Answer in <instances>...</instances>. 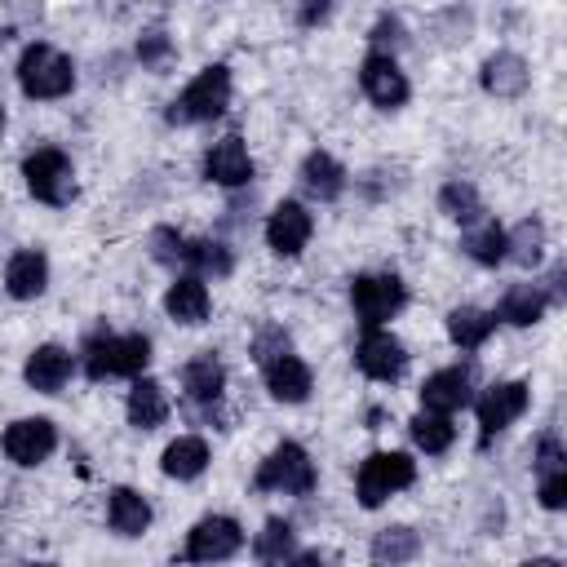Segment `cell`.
I'll return each mask as SVG.
<instances>
[{
	"label": "cell",
	"mask_w": 567,
	"mask_h": 567,
	"mask_svg": "<svg viewBox=\"0 0 567 567\" xmlns=\"http://www.w3.org/2000/svg\"><path fill=\"white\" fill-rule=\"evenodd\" d=\"M151 359V341L142 332H97L84 341V372L93 381H106V377H137Z\"/></svg>",
	"instance_id": "6da1fadb"
},
{
	"label": "cell",
	"mask_w": 567,
	"mask_h": 567,
	"mask_svg": "<svg viewBox=\"0 0 567 567\" xmlns=\"http://www.w3.org/2000/svg\"><path fill=\"white\" fill-rule=\"evenodd\" d=\"M18 84L27 97H40V102H53V97H66L75 89V66L66 53H58L53 44H31L22 49L18 58Z\"/></svg>",
	"instance_id": "7a4b0ae2"
},
{
	"label": "cell",
	"mask_w": 567,
	"mask_h": 567,
	"mask_svg": "<svg viewBox=\"0 0 567 567\" xmlns=\"http://www.w3.org/2000/svg\"><path fill=\"white\" fill-rule=\"evenodd\" d=\"M226 106H230V71L213 62L173 97L168 124H204V120H217Z\"/></svg>",
	"instance_id": "3957f363"
},
{
	"label": "cell",
	"mask_w": 567,
	"mask_h": 567,
	"mask_svg": "<svg viewBox=\"0 0 567 567\" xmlns=\"http://www.w3.org/2000/svg\"><path fill=\"white\" fill-rule=\"evenodd\" d=\"M315 483H319V474L301 443H279L252 474L257 492H284V496H310Z\"/></svg>",
	"instance_id": "277c9868"
},
{
	"label": "cell",
	"mask_w": 567,
	"mask_h": 567,
	"mask_svg": "<svg viewBox=\"0 0 567 567\" xmlns=\"http://www.w3.org/2000/svg\"><path fill=\"white\" fill-rule=\"evenodd\" d=\"M416 478V461L408 452H372L359 474H354V492H359V505L363 509H377L381 501H390L394 492L412 487Z\"/></svg>",
	"instance_id": "5b68a950"
},
{
	"label": "cell",
	"mask_w": 567,
	"mask_h": 567,
	"mask_svg": "<svg viewBox=\"0 0 567 567\" xmlns=\"http://www.w3.org/2000/svg\"><path fill=\"white\" fill-rule=\"evenodd\" d=\"M22 177H27V190L40 199V204H71L75 199V168L71 159L58 151V146H40L22 159Z\"/></svg>",
	"instance_id": "8992f818"
},
{
	"label": "cell",
	"mask_w": 567,
	"mask_h": 567,
	"mask_svg": "<svg viewBox=\"0 0 567 567\" xmlns=\"http://www.w3.org/2000/svg\"><path fill=\"white\" fill-rule=\"evenodd\" d=\"M403 301H408V288H403L399 275H359L350 284V306H354L363 328H377V323L394 319L403 310Z\"/></svg>",
	"instance_id": "52a82bcc"
},
{
	"label": "cell",
	"mask_w": 567,
	"mask_h": 567,
	"mask_svg": "<svg viewBox=\"0 0 567 567\" xmlns=\"http://www.w3.org/2000/svg\"><path fill=\"white\" fill-rule=\"evenodd\" d=\"M354 363H359V372L372 377V381H399L403 368H408V350H403V341H399L394 332H385V328L377 323V328H368V332L359 337Z\"/></svg>",
	"instance_id": "ba28073f"
},
{
	"label": "cell",
	"mask_w": 567,
	"mask_h": 567,
	"mask_svg": "<svg viewBox=\"0 0 567 567\" xmlns=\"http://www.w3.org/2000/svg\"><path fill=\"white\" fill-rule=\"evenodd\" d=\"M239 545H244L239 523L226 518V514H208V518H199V523L190 527L182 558H190V563H221V558L239 554Z\"/></svg>",
	"instance_id": "9c48e42d"
},
{
	"label": "cell",
	"mask_w": 567,
	"mask_h": 567,
	"mask_svg": "<svg viewBox=\"0 0 567 567\" xmlns=\"http://www.w3.org/2000/svg\"><path fill=\"white\" fill-rule=\"evenodd\" d=\"M527 412V385L523 381H501L478 399V447H487L505 425H514Z\"/></svg>",
	"instance_id": "30bf717a"
},
{
	"label": "cell",
	"mask_w": 567,
	"mask_h": 567,
	"mask_svg": "<svg viewBox=\"0 0 567 567\" xmlns=\"http://www.w3.org/2000/svg\"><path fill=\"white\" fill-rule=\"evenodd\" d=\"M359 84H363L368 102H377L381 111H394V106L408 102V75H403L399 62H394L390 53H381V49H372V53L363 58V66H359Z\"/></svg>",
	"instance_id": "8fae6325"
},
{
	"label": "cell",
	"mask_w": 567,
	"mask_h": 567,
	"mask_svg": "<svg viewBox=\"0 0 567 567\" xmlns=\"http://www.w3.org/2000/svg\"><path fill=\"white\" fill-rule=\"evenodd\" d=\"M0 447H4V456L18 461V465H40V461H49V452L58 447V430H53L49 416H22V421H13V425L4 430Z\"/></svg>",
	"instance_id": "7c38bea8"
},
{
	"label": "cell",
	"mask_w": 567,
	"mask_h": 567,
	"mask_svg": "<svg viewBox=\"0 0 567 567\" xmlns=\"http://www.w3.org/2000/svg\"><path fill=\"white\" fill-rule=\"evenodd\" d=\"M310 230H315V217L297 204V199H284L270 221H266V244L279 252V257H297L306 244H310Z\"/></svg>",
	"instance_id": "4fadbf2b"
},
{
	"label": "cell",
	"mask_w": 567,
	"mask_h": 567,
	"mask_svg": "<svg viewBox=\"0 0 567 567\" xmlns=\"http://www.w3.org/2000/svg\"><path fill=\"white\" fill-rule=\"evenodd\" d=\"M204 173H208V182H217V186H244V182H252V155H248V146L230 133V137H221V142L208 146Z\"/></svg>",
	"instance_id": "5bb4252c"
},
{
	"label": "cell",
	"mask_w": 567,
	"mask_h": 567,
	"mask_svg": "<svg viewBox=\"0 0 567 567\" xmlns=\"http://www.w3.org/2000/svg\"><path fill=\"white\" fill-rule=\"evenodd\" d=\"M470 399H474V377H470V368H443V372L425 377V385H421V403H425L430 412H456V408H465Z\"/></svg>",
	"instance_id": "9a60e30c"
},
{
	"label": "cell",
	"mask_w": 567,
	"mask_h": 567,
	"mask_svg": "<svg viewBox=\"0 0 567 567\" xmlns=\"http://www.w3.org/2000/svg\"><path fill=\"white\" fill-rule=\"evenodd\" d=\"M182 390L190 394V403L208 408V403H221V390H226V368L213 350L195 354L186 368H182Z\"/></svg>",
	"instance_id": "2e32d148"
},
{
	"label": "cell",
	"mask_w": 567,
	"mask_h": 567,
	"mask_svg": "<svg viewBox=\"0 0 567 567\" xmlns=\"http://www.w3.org/2000/svg\"><path fill=\"white\" fill-rule=\"evenodd\" d=\"M266 390L279 399V403H306L310 399V368L288 350V354H279V359H270L266 368Z\"/></svg>",
	"instance_id": "e0dca14e"
},
{
	"label": "cell",
	"mask_w": 567,
	"mask_h": 567,
	"mask_svg": "<svg viewBox=\"0 0 567 567\" xmlns=\"http://www.w3.org/2000/svg\"><path fill=\"white\" fill-rule=\"evenodd\" d=\"M44 284H49V261H44L40 248H22V252L9 257V266H4V288H9V297L31 301V297L44 292Z\"/></svg>",
	"instance_id": "ac0fdd59"
},
{
	"label": "cell",
	"mask_w": 567,
	"mask_h": 567,
	"mask_svg": "<svg viewBox=\"0 0 567 567\" xmlns=\"http://www.w3.org/2000/svg\"><path fill=\"white\" fill-rule=\"evenodd\" d=\"M301 190L310 199H319V204H332L346 190V168L328 151H310L306 164H301Z\"/></svg>",
	"instance_id": "d6986e66"
},
{
	"label": "cell",
	"mask_w": 567,
	"mask_h": 567,
	"mask_svg": "<svg viewBox=\"0 0 567 567\" xmlns=\"http://www.w3.org/2000/svg\"><path fill=\"white\" fill-rule=\"evenodd\" d=\"M22 377H27V385L40 390V394H58V390L66 385V377H71V350H62V346H40V350L27 359Z\"/></svg>",
	"instance_id": "ffe728a7"
},
{
	"label": "cell",
	"mask_w": 567,
	"mask_h": 567,
	"mask_svg": "<svg viewBox=\"0 0 567 567\" xmlns=\"http://www.w3.org/2000/svg\"><path fill=\"white\" fill-rule=\"evenodd\" d=\"M164 310H168L177 323H186V328L204 323V319H208V288H204V279H199V275H182V279L164 292Z\"/></svg>",
	"instance_id": "44dd1931"
},
{
	"label": "cell",
	"mask_w": 567,
	"mask_h": 567,
	"mask_svg": "<svg viewBox=\"0 0 567 567\" xmlns=\"http://www.w3.org/2000/svg\"><path fill=\"white\" fill-rule=\"evenodd\" d=\"M124 408H128V425H137V430H155V425L168 421V394H164V385L151 381V377L133 381Z\"/></svg>",
	"instance_id": "7402d4cb"
},
{
	"label": "cell",
	"mask_w": 567,
	"mask_h": 567,
	"mask_svg": "<svg viewBox=\"0 0 567 567\" xmlns=\"http://www.w3.org/2000/svg\"><path fill=\"white\" fill-rule=\"evenodd\" d=\"M106 523H111V532H120V536H142V532L151 527V505H146V496L133 492V487H115L111 501H106Z\"/></svg>",
	"instance_id": "603a6c76"
},
{
	"label": "cell",
	"mask_w": 567,
	"mask_h": 567,
	"mask_svg": "<svg viewBox=\"0 0 567 567\" xmlns=\"http://www.w3.org/2000/svg\"><path fill=\"white\" fill-rule=\"evenodd\" d=\"M545 306H549V297H545L540 284H514V288H505V297L496 301V319H505V323H514V328H527V323H536V319L545 315Z\"/></svg>",
	"instance_id": "cb8c5ba5"
},
{
	"label": "cell",
	"mask_w": 567,
	"mask_h": 567,
	"mask_svg": "<svg viewBox=\"0 0 567 567\" xmlns=\"http://www.w3.org/2000/svg\"><path fill=\"white\" fill-rule=\"evenodd\" d=\"M483 89L492 97H518L527 89V62L518 53H492L483 62Z\"/></svg>",
	"instance_id": "d4e9b609"
},
{
	"label": "cell",
	"mask_w": 567,
	"mask_h": 567,
	"mask_svg": "<svg viewBox=\"0 0 567 567\" xmlns=\"http://www.w3.org/2000/svg\"><path fill=\"white\" fill-rule=\"evenodd\" d=\"M164 474L168 478H199L204 470H208V443L204 439H195V434H186V439H173L168 447H164Z\"/></svg>",
	"instance_id": "484cf974"
},
{
	"label": "cell",
	"mask_w": 567,
	"mask_h": 567,
	"mask_svg": "<svg viewBox=\"0 0 567 567\" xmlns=\"http://www.w3.org/2000/svg\"><path fill=\"white\" fill-rule=\"evenodd\" d=\"M492 328H496V315H487V310H478V306H456V310L447 315V337H452V346H461V350H478V346L492 337Z\"/></svg>",
	"instance_id": "4316f807"
},
{
	"label": "cell",
	"mask_w": 567,
	"mask_h": 567,
	"mask_svg": "<svg viewBox=\"0 0 567 567\" xmlns=\"http://www.w3.org/2000/svg\"><path fill=\"white\" fill-rule=\"evenodd\" d=\"M408 430H412V443L421 447V452H430V456H439V452H447L452 447V439H456V425L447 421V412H416L412 421H408Z\"/></svg>",
	"instance_id": "83f0119b"
},
{
	"label": "cell",
	"mask_w": 567,
	"mask_h": 567,
	"mask_svg": "<svg viewBox=\"0 0 567 567\" xmlns=\"http://www.w3.org/2000/svg\"><path fill=\"white\" fill-rule=\"evenodd\" d=\"M461 248H465L478 266H496V261H505V230H501L496 221H483V217H478V221H470Z\"/></svg>",
	"instance_id": "f1b7e54d"
},
{
	"label": "cell",
	"mask_w": 567,
	"mask_h": 567,
	"mask_svg": "<svg viewBox=\"0 0 567 567\" xmlns=\"http://www.w3.org/2000/svg\"><path fill=\"white\" fill-rule=\"evenodd\" d=\"M505 257H509L514 266H536V261L545 257V226H540L536 217L518 221V226L505 235Z\"/></svg>",
	"instance_id": "f546056e"
},
{
	"label": "cell",
	"mask_w": 567,
	"mask_h": 567,
	"mask_svg": "<svg viewBox=\"0 0 567 567\" xmlns=\"http://www.w3.org/2000/svg\"><path fill=\"white\" fill-rule=\"evenodd\" d=\"M182 266H190V270H199V275H230L235 270V257H230V248L226 244H217V239H186V252H182Z\"/></svg>",
	"instance_id": "4dcf8cb0"
},
{
	"label": "cell",
	"mask_w": 567,
	"mask_h": 567,
	"mask_svg": "<svg viewBox=\"0 0 567 567\" xmlns=\"http://www.w3.org/2000/svg\"><path fill=\"white\" fill-rule=\"evenodd\" d=\"M252 554H257L261 563H288V558L297 554V536H292V527H288L284 518H270V523L261 527V536L252 540Z\"/></svg>",
	"instance_id": "1f68e13d"
},
{
	"label": "cell",
	"mask_w": 567,
	"mask_h": 567,
	"mask_svg": "<svg viewBox=\"0 0 567 567\" xmlns=\"http://www.w3.org/2000/svg\"><path fill=\"white\" fill-rule=\"evenodd\" d=\"M439 208L452 217V221H478L483 217V199H478V190L470 186V182H447L443 190H439Z\"/></svg>",
	"instance_id": "d6a6232c"
},
{
	"label": "cell",
	"mask_w": 567,
	"mask_h": 567,
	"mask_svg": "<svg viewBox=\"0 0 567 567\" xmlns=\"http://www.w3.org/2000/svg\"><path fill=\"white\" fill-rule=\"evenodd\" d=\"M416 549H421V540H416L412 527H385V532L372 536V558L377 563H408V558H416Z\"/></svg>",
	"instance_id": "836d02e7"
},
{
	"label": "cell",
	"mask_w": 567,
	"mask_h": 567,
	"mask_svg": "<svg viewBox=\"0 0 567 567\" xmlns=\"http://www.w3.org/2000/svg\"><path fill=\"white\" fill-rule=\"evenodd\" d=\"M292 350V337L279 328V323H266V328H257V337H252V359L266 368L270 359H279V354H288Z\"/></svg>",
	"instance_id": "e575fe53"
},
{
	"label": "cell",
	"mask_w": 567,
	"mask_h": 567,
	"mask_svg": "<svg viewBox=\"0 0 567 567\" xmlns=\"http://www.w3.org/2000/svg\"><path fill=\"white\" fill-rule=\"evenodd\" d=\"M182 252H186V239H182L173 226H155V230H151V257H155L159 266H177Z\"/></svg>",
	"instance_id": "d590c367"
},
{
	"label": "cell",
	"mask_w": 567,
	"mask_h": 567,
	"mask_svg": "<svg viewBox=\"0 0 567 567\" xmlns=\"http://www.w3.org/2000/svg\"><path fill=\"white\" fill-rule=\"evenodd\" d=\"M563 470H567V452H563V443L554 434H545L536 443V478L540 474H563Z\"/></svg>",
	"instance_id": "8d00e7d4"
},
{
	"label": "cell",
	"mask_w": 567,
	"mask_h": 567,
	"mask_svg": "<svg viewBox=\"0 0 567 567\" xmlns=\"http://www.w3.org/2000/svg\"><path fill=\"white\" fill-rule=\"evenodd\" d=\"M540 505L563 509L567 505V470L563 474H540Z\"/></svg>",
	"instance_id": "74e56055"
},
{
	"label": "cell",
	"mask_w": 567,
	"mask_h": 567,
	"mask_svg": "<svg viewBox=\"0 0 567 567\" xmlns=\"http://www.w3.org/2000/svg\"><path fill=\"white\" fill-rule=\"evenodd\" d=\"M137 58H142L146 66H159V62L168 58V35H164V31L142 35V40H137Z\"/></svg>",
	"instance_id": "f35d334b"
},
{
	"label": "cell",
	"mask_w": 567,
	"mask_h": 567,
	"mask_svg": "<svg viewBox=\"0 0 567 567\" xmlns=\"http://www.w3.org/2000/svg\"><path fill=\"white\" fill-rule=\"evenodd\" d=\"M328 9H332V0H310V4L301 9V22H306V27L319 22V18H328Z\"/></svg>",
	"instance_id": "ab89813d"
},
{
	"label": "cell",
	"mask_w": 567,
	"mask_h": 567,
	"mask_svg": "<svg viewBox=\"0 0 567 567\" xmlns=\"http://www.w3.org/2000/svg\"><path fill=\"white\" fill-rule=\"evenodd\" d=\"M0 128H4V106H0Z\"/></svg>",
	"instance_id": "60d3db41"
}]
</instances>
